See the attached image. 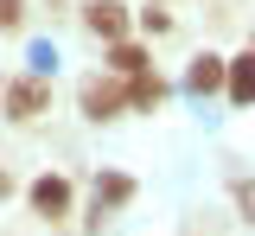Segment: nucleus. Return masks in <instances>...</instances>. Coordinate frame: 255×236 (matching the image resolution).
I'll return each mask as SVG.
<instances>
[{
  "label": "nucleus",
  "instance_id": "6e6552de",
  "mask_svg": "<svg viewBox=\"0 0 255 236\" xmlns=\"http://www.w3.org/2000/svg\"><path fill=\"white\" fill-rule=\"evenodd\" d=\"M128 102L134 109H159L166 102V83H159L153 70H140V77H128Z\"/></svg>",
  "mask_w": 255,
  "mask_h": 236
},
{
  "label": "nucleus",
  "instance_id": "f8f14e48",
  "mask_svg": "<svg viewBox=\"0 0 255 236\" xmlns=\"http://www.w3.org/2000/svg\"><path fill=\"white\" fill-rule=\"evenodd\" d=\"M236 198H243V211L255 217V185H236Z\"/></svg>",
  "mask_w": 255,
  "mask_h": 236
},
{
  "label": "nucleus",
  "instance_id": "423d86ee",
  "mask_svg": "<svg viewBox=\"0 0 255 236\" xmlns=\"http://www.w3.org/2000/svg\"><path fill=\"white\" fill-rule=\"evenodd\" d=\"M128 198H134V179H128V172H96V217L122 211Z\"/></svg>",
  "mask_w": 255,
  "mask_h": 236
},
{
  "label": "nucleus",
  "instance_id": "f257e3e1",
  "mask_svg": "<svg viewBox=\"0 0 255 236\" xmlns=\"http://www.w3.org/2000/svg\"><path fill=\"white\" fill-rule=\"evenodd\" d=\"M77 102H83V115H90V121H115V115L128 109V90H122V83H102V77H90V83L77 90Z\"/></svg>",
  "mask_w": 255,
  "mask_h": 236
},
{
  "label": "nucleus",
  "instance_id": "20e7f679",
  "mask_svg": "<svg viewBox=\"0 0 255 236\" xmlns=\"http://www.w3.org/2000/svg\"><path fill=\"white\" fill-rule=\"evenodd\" d=\"M32 211H38V217H70V179H64V172H45V179L32 185Z\"/></svg>",
  "mask_w": 255,
  "mask_h": 236
},
{
  "label": "nucleus",
  "instance_id": "9d476101",
  "mask_svg": "<svg viewBox=\"0 0 255 236\" xmlns=\"http://www.w3.org/2000/svg\"><path fill=\"white\" fill-rule=\"evenodd\" d=\"M140 32H172V13H166V6H147V13H140Z\"/></svg>",
  "mask_w": 255,
  "mask_h": 236
},
{
  "label": "nucleus",
  "instance_id": "1a4fd4ad",
  "mask_svg": "<svg viewBox=\"0 0 255 236\" xmlns=\"http://www.w3.org/2000/svg\"><path fill=\"white\" fill-rule=\"evenodd\" d=\"M109 70H115V77H140V70H147V51L128 45V38H115V45H109Z\"/></svg>",
  "mask_w": 255,
  "mask_h": 236
},
{
  "label": "nucleus",
  "instance_id": "ddd939ff",
  "mask_svg": "<svg viewBox=\"0 0 255 236\" xmlns=\"http://www.w3.org/2000/svg\"><path fill=\"white\" fill-rule=\"evenodd\" d=\"M6 192H13V172H6V166H0V198H6Z\"/></svg>",
  "mask_w": 255,
  "mask_h": 236
},
{
  "label": "nucleus",
  "instance_id": "9b49d317",
  "mask_svg": "<svg viewBox=\"0 0 255 236\" xmlns=\"http://www.w3.org/2000/svg\"><path fill=\"white\" fill-rule=\"evenodd\" d=\"M19 19H26V6H19V0H0V32H13Z\"/></svg>",
  "mask_w": 255,
  "mask_h": 236
},
{
  "label": "nucleus",
  "instance_id": "39448f33",
  "mask_svg": "<svg viewBox=\"0 0 255 236\" xmlns=\"http://www.w3.org/2000/svg\"><path fill=\"white\" fill-rule=\"evenodd\" d=\"M223 83H230V64H223V58H211V51L191 58V70H185V90H191V96H211V90H223Z\"/></svg>",
  "mask_w": 255,
  "mask_h": 236
},
{
  "label": "nucleus",
  "instance_id": "f03ea898",
  "mask_svg": "<svg viewBox=\"0 0 255 236\" xmlns=\"http://www.w3.org/2000/svg\"><path fill=\"white\" fill-rule=\"evenodd\" d=\"M51 109V90L38 83V77H19V83H6V115L13 121H38Z\"/></svg>",
  "mask_w": 255,
  "mask_h": 236
},
{
  "label": "nucleus",
  "instance_id": "0eeeda50",
  "mask_svg": "<svg viewBox=\"0 0 255 236\" xmlns=\"http://www.w3.org/2000/svg\"><path fill=\"white\" fill-rule=\"evenodd\" d=\"M230 102L236 109H255V51H243V58H230Z\"/></svg>",
  "mask_w": 255,
  "mask_h": 236
},
{
  "label": "nucleus",
  "instance_id": "7ed1b4c3",
  "mask_svg": "<svg viewBox=\"0 0 255 236\" xmlns=\"http://www.w3.org/2000/svg\"><path fill=\"white\" fill-rule=\"evenodd\" d=\"M83 26H90L102 45H115V38L128 32V6L122 0H90V6H83Z\"/></svg>",
  "mask_w": 255,
  "mask_h": 236
}]
</instances>
